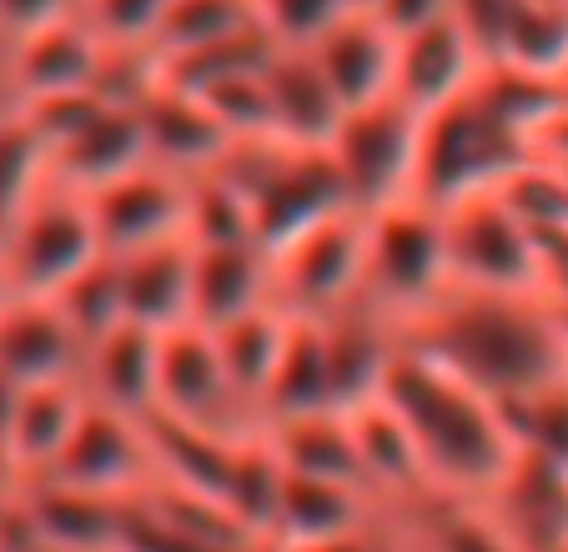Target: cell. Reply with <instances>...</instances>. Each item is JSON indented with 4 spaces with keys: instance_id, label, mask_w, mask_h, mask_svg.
I'll return each mask as SVG.
<instances>
[{
    "instance_id": "cell-16",
    "label": "cell",
    "mask_w": 568,
    "mask_h": 552,
    "mask_svg": "<svg viewBox=\"0 0 568 552\" xmlns=\"http://www.w3.org/2000/svg\"><path fill=\"white\" fill-rule=\"evenodd\" d=\"M87 387L75 382H36L16 387L6 427H0V478L11 482H36L61 462L65 442H71L75 422L87 412Z\"/></svg>"
},
{
    "instance_id": "cell-4",
    "label": "cell",
    "mask_w": 568,
    "mask_h": 552,
    "mask_svg": "<svg viewBox=\"0 0 568 552\" xmlns=\"http://www.w3.org/2000/svg\"><path fill=\"white\" fill-rule=\"evenodd\" d=\"M222 176H232V186L247 196L252 212V236L267 252H282L297 236H307L312 226H322L327 216L353 212L343 186V171L327 156V146H287L277 136L236 141L222 161Z\"/></svg>"
},
{
    "instance_id": "cell-34",
    "label": "cell",
    "mask_w": 568,
    "mask_h": 552,
    "mask_svg": "<svg viewBox=\"0 0 568 552\" xmlns=\"http://www.w3.org/2000/svg\"><path fill=\"white\" fill-rule=\"evenodd\" d=\"M166 11H172V0H81L87 25L111 51H151Z\"/></svg>"
},
{
    "instance_id": "cell-15",
    "label": "cell",
    "mask_w": 568,
    "mask_h": 552,
    "mask_svg": "<svg viewBox=\"0 0 568 552\" xmlns=\"http://www.w3.org/2000/svg\"><path fill=\"white\" fill-rule=\"evenodd\" d=\"M121 508L126 498H106V492H87L51 478L11 488V512L21 518L36 552H116Z\"/></svg>"
},
{
    "instance_id": "cell-25",
    "label": "cell",
    "mask_w": 568,
    "mask_h": 552,
    "mask_svg": "<svg viewBox=\"0 0 568 552\" xmlns=\"http://www.w3.org/2000/svg\"><path fill=\"white\" fill-rule=\"evenodd\" d=\"M377 508H383V502H377L373 492L353 488V482L302 478V472H287V468H282L277 518H272V548H297V542L353 538V532L377 528Z\"/></svg>"
},
{
    "instance_id": "cell-8",
    "label": "cell",
    "mask_w": 568,
    "mask_h": 552,
    "mask_svg": "<svg viewBox=\"0 0 568 552\" xmlns=\"http://www.w3.org/2000/svg\"><path fill=\"white\" fill-rule=\"evenodd\" d=\"M418 141H423V116L413 106H403L397 96H377L367 106L343 111L333 141H327V156L343 171L353 212L367 216L413 196Z\"/></svg>"
},
{
    "instance_id": "cell-30",
    "label": "cell",
    "mask_w": 568,
    "mask_h": 552,
    "mask_svg": "<svg viewBox=\"0 0 568 552\" xmlns=\"http://www.w3.org/2000/svg\"><path fill=\"white\" fill-rule=\"evenodd\" d=\"M408 522L418 552H524L514 532L494 518L488 502L428 498L418 508H408Z\"/></svg>"
},
{
    "instance_id": "cell-7",
    "label": "cell",
    "mask_w": 568,
    "mask_h": 552,
    "mask_svg": "<svg viewBox=\"0 0 568 552\" xmlns=\"http://www.w3.org/2000/svg\"><path fill=\"white\" fill-rule=\"evenodd\" d=\"M443 212L453 287L468 292H544V236L514 212L504 192H473Z\"/></svg>"
},
{
    "instance_id": "cell-39",
    "label": "cell",
    "mask_w": 568,
    "mask_h": 552,
    "mask_svg": "<svg viewBox=\"0 0 568 552\" xmlns=\"http://www.w3.org/2000/svg\"><path fill=\"white\" fill-rule=\"evenodd\" d=\"M377 528L367 532H353V538H327V542H297V548H277V552H367Z\"/></svg>"
},
{
    "instance_id": "cell-40",
    "label": "cell",
    "mask_w": 568,
    "mask_h": 552,
    "mask_svg": "<svg viewBox=\"0 0 568 552\" xmlns=\"http://www.w3.org/2000/svg\"><path fill=\"white\" fill-rule=\"evenodd\" d=\"M367 552H418V548H413V532H403V538H397V532L377 528L373 542H367Z\"/></svg>"
},
{
    "instance_id": "cell-18",
    "label": "cell",
    "mask_w": 568,
    "mask_h": 552,
    "mask_svg": "<svg viewBox=\"0 0 568 552\" xmlns=\"http://www.w3.org/2000/svg\"><path fill=\"white\" fill-rule=\"evenodd\" d=\"M136 111H141V126H146L151 161L182 171V176L212 171L216 161L236 146V136L216 121V111L206 106L196 91H186V85L166 81V75H156V71L141 85Z\"/></svg>"
},
{
    "instance_id": "cell-28",
    "label": "cell",
    "mask_w": 568,
    "mask_h": 552,
    "mask_svg": "<svg viewBox=\"0 0 568 552\" xmlns=\"http://www.w3.org/2000/svg\"><path fill=\"white\" fill-rule=\"evenodd\" d=\"M302 412H343V407H337V387H333V357H327L322 317L287 321L277 372H272L267 397H262V417H267V422L302 417Z\"/></svg>"
},
{
    "instance_id": "cell-5",
    "label": "cell",
    "mask_w": 568,
    "mask_h": 552,
    "mask_svg": "<svg viewBox=\"0 0 568 552\" xmlns=\"http://www.w3.org/2000/svg\"><path fill=\"white\" fill-rule=\"evenodd\" d=\"M453 292L448 272V236L443 212L418 196L367 212V276L363 301L383 311L397 331L413 327L428 307H438Z\"/></svg>"
},
{
    "instance_id": "cell-17",
    "label": "cell",
    "mask_w": 568,
    "mask_h": 552,
    "mask_svg": "<svg viewBox=\"0 0 568 552\" xmlns=\"http://www.w3.org/2000/svg\"><path fill=\"white\" fill-rule=\"evenodd\" d=\"M146 161L151 151L136 101L111 96V91L61 141H51V171L61 181H71V186H81V192H97V186L146 166Z\"/></svg>"
},
{
    "instance_id": "cell-13",
    "label": "cell",
    "mask_w": 568,
    "mask_h": 552,
    "mask_svg": "<svg viewBox=\"0 0 568 552\" xmlns=\"http://www.w3.org/2000/svg\"><path fill=\"white\" fill-rule=\"evenodd\" d=\"M111 65V45L87 25V16L71 11L61 21H45L26 35L6 41V85H11V106L55 91H87L101 85Z\"/></svg>"
},
{
    "instance_id": "cell-32",
    "label": "cell",
    "mask_w": 568,
    "mask_h": 552,
    "mask_svg": "<svg viewBox=\"0 0 568 552\" xmlns=\"http://www.w3.org/2000/svg\"><path fill=\"white\" fill-rule=\"evenodd\" d=\"M247 31H262L257 21V0H172L166 21L156 25V41H151V61H182L192 51L206 45L236 41Z\"/></svg>"
},
{
    "instance_id": "cell-1",
    "label": "cell",
    "mask_w": 568,
    "mask_h": 552,
    "mask_svg": "<svg viewBox=\"0 0 568 552\" xmlns=\"http://www.w3.org/2000/svg\"><path fill=\"white\" fill-rule=\"evenodd\" d=\"M403 341L468 377L508 412L568 387V341L548 292L453 287L438 307L403 327Z\"/></svg>"
},
{
    "instance_id": "cell-3",
    "label": "cell",
    "mask_w": 568,
    "mask_h": 552,
    "mask_svg": "<svg viewBox=\"0 0 568 552\" xmlns=\"http://www.w3.org/2000/svg\"><path fill=\"white\" fill-rule=\"evenodd\" d=\"M538 151L544 146H538L534 131H524L514 116H504L478 81L443 111L423 116L413 196L428 206H453L473 192H494L518 166H528Z\"/></svg>"
},
{
    "instance_id": "cell-35",
    "label": "cell",
    "mask_w": 568,
    "mask_h": 552,
    "mask_svg": "<svg viewBox=\"0 0 568 552\" xmlns=\"http://www.w3.org/2000/svg\"><path fill=\"white\" fill-rule=\"evenodd\" d=\"M347 11H353L347 0H257V21L272 45H312Z\"/></svg>"
},
{
    "instance_id": "cell-41",
    "label": "cell",
    "mask_w": 568,
    "mask_h": 552,
    "mask_svg": "<svg viewBox=\"0 0 568 552\" xmlns=\"http://www.w3.org/2000/svg\"><path fill=\"white\" fill-rule=\"evenodd\" d=\"M16 301V287H11V272H6V256H0V311Z\"/></svg>"
},
{
    "instance_id": "cell-42",
    "label": "cell",
    "mask_w": 568,
    "mask_h": 552,
    "mask_svg": "<svg viewBox=\"0 0 568 552\" xmlns=\"http://www.w3.org/2000/svg\"><path fill=\"white\" fill-rule=\"evenodd\" d=\"M347 6H353V11H377L383 0H347Z\"/></svg>"
},
{
    "instance_id": "cell-38",
    "label": "cell",
    "mask_w": 568,
    "mask_h": 552,
    "mask_svg": "<svg viewBox=\"0 0 568 552\" xmlns=\"http://www.w3.org/2000/svg\"><path fill=\"white\" fill-rule=\"evenodd\" d=\"M544 292H554V297H568V232L564 236H548L544 242Z\"/></svg>"
},
{
    "instance_id": "cell-14",
    "label": "cell",
    "mask_w": 568,
    "mask_h": 552,
    "mask_svg": "<svg viewBox=\"0 0 568 552\" xmlns=\"http://www.w3.org/2000/svg\"><path fill=\"white\" fill-rule=\"evenodd\" d=\"M488 65L483 45L458 16H438V21L418 25V31L397 35V71H393V96L413 106L418 116H433L463 91H473Z\"/></svg>"
},
{
    "instance_id": "cell-37",
    "label": "cell",
    "mask_w": 568,
    "mask_h": 552,
    "mask_svg": "<svg viewBox=\"0 0 568 552\" xmlns=\"http://www.w3.org/2000/svg\"><path fill=\"white\" fill-rule=\"evenodd\" d=\"M453 6L448 0H383V6H377V21L387 25V31H418V25H428V21H438V16H448Z\"/></svg>"
},
{
    "instance_id": "cell-2",
    "label": "cell",
    "mask_w": 568,
    "mask_h": 552,
    "mask_svg": "<svg viewBox=\"0 0 568 552\" xmlns=\"http://www.w3.org/2000/svg\"><path fill=\"white\" fill-rule=\"evenodd\" d=\"M387 407L403 417L413 447L423 457L433 498H468L488 502L494 488L518 462V432L504 402L443 367L438 357L418 351L413 341H397L393 361L377 387Z\"/></svg>"
},
{
    "instance_id": "cell-36",
    "label": "cell",
    "mask_w": 568,
    "mask_h": 552,
    "mask_svg": "<svg viewBox=\"0 0 568 552\" xmlns=\"http://www.w3.org/2000/svg\"><path fill=\"white\" fill-rule=\"evenodd\" d=\"M81 11V0H0V35H26L45 21H61V16Z\"/></svg>"
},
{
    "instance_id": "cell-10",
    "label": "cell",
    "mask_w": 568,
    "mask_h": 552,
    "mask_svg": "<svg viewBox=\"0 0 568 552\" xmlns=\"http://www.w3.org/2000/svg\"><path fill=\"white\" fill-rule=\"evenodd\" d=\"M367 216L337 212L292 246L272 252V297L292 317H333L363 301Z\"/></svg>"
},
{
    "instance_id": "cell-9",
    "label": "cell",
    "mask_w": 568,
    "mask_h": 552,
    "mask_svg": "<svg viewBox=\"0 0 568 552\" xmlns=\"http://www.w3.org/2000/svg\"><path fill=\"white\" fill-rule=\"evenodd\" d=\"M172 422L202 427L216 437H252L267 432L257 402L232 382L216 337L196 321L161 331V382H156V412Z\"/></svg>"
},
{
    "instance_id": "cell-22",
    "label": "cell",
    "mask_w": 568,
    "mask_h": 552,
    "mask_svg": "<svg viewBox=\"0 0 568 552\" xmlns=\"http://www.w3.org/2000/svg\"><path fill=\"white\" fill-rule=\"evenodd\" d=\"M121 282V317L141 321V327L172 331L192 321V262L196 242L192 236H166L141 252L111 256Z\"/></svg>"
},
{
    "instance_id": "cell-33",
    "label": "cell",
    "mask_w": 568,
    "mask_h": 552,
    "mask_svg": "<svg viewBox=\"0 0 568 552\" xmlns=\"http://www.w3.org/2000/svg\"><path fill=\"white\" fill-rule=\"evenodd\" d=\"M45 176H51L45 136L16 106H6L0 111V236H6V226L16 222V212L31 202Z\"/></svg>"
},
{
    "instance_id": "cell-23",
    "label": "cell",
    "mask_w": 568,
    "mask_h": 552,
    "mask_svg": "<svg viewBox=\"0 0 568 552\" xmlns=\"http://www.w3.org/2000/svg\"><path fill=\"white\" fill-rule=\"evenodd\" d=\"M494 518L524 552H548L568 542V468L538 447H518V462L488 498Z\"/></svg>"
},
{
    "instance_id": "cell-29",
    "label": "cell",
    "mask_w": 568,
    "mask_h": 552,
    "mask_svg": "<svg viewBox=\"0 0 568 552\" xmlns=\"http://www.w3.org/2000/svg\"><path fill=\"white\" fill-rule=\"evenodd\" d=\"M267 437L277 447L282 468L302 472V478H327V482H353V488L373 492L363 478V457H357V437L347 412H302L267 422Z\"/></svg>"
},
{
    "instance_id": "cell-11",
    "label": "cell",
    "mask_w": 568,
    "mask_h": 552,
    "mask_svg": "<svg viewBox=\"0 0 568 552\" xmlns=\"http://www.w3.org/2000/svg\"><path fill=\"white\" fill-rule=\"evenodd\" d=\"M45 478L71 482V488H87V492H106V498H136L156 478V452H151L146 417H126L116 407L87 402L61 462Z\"/></svg>"
},
{
    "instance_id": "cell-24",
    "label": "cell",
    "mask_w": 568,
    "mask_h": 552,
    "mask_svg": "<svg viewBox=\"0 0 568 552\" xmlns=\"http://www.w3.org/2000/svg\"><path fill=\"white\" fill-rule=\"evenodd\" d=\"M272 297V252L257 242H206L192 262V321L226 327L267 307Z\"/></svg>"
},
{
    "instance_id": "cell-27",
    "label": "cell",
    "mask_w": 568,
    "mask_h": 552,
    "mask_svg": "<svg viewBox=\"0 0 568 552\" xmlns=\"http://www.w3.org/2000/svg\"><path fill=\"white\" fill-rule=\"evenodd\" d=\"M267 96H272V136L287 146H327L343 121V101L327 85L302 45H277L267 61Z\"/></svg>"
},
{
    "instance_id": "cell-31",
    "label": "cell",
    "mask_w": 568,
    "mask_h": 552,
    "mask_svg": "<svg viewBox=\"0 0 568 552\" xmlns=\"http://www.w3.org/2000/svg\"><path fill=\"white\" fill-rule=\"evenodd\" d=\"M287 321H292V311H282L277 301H267V307L226 321V327H206L216 337V351H222L232 382L257 402V412H262V397H267L272 372H277L282 341H287ZM262 422H267V417H262Z\"/></svg>"
},
{
    "instance_id": "cell-12",
    "label": "cell",
    "mask_w": 568,
    "mask_h": 552,
    "mask_svg": "<svg viewBox=\"0 0 568 552\" xmlns=\"http://www.w3.org/2000/svg\"><path fill=\"white\" fill-rule=\"evenodd\" d=\"M91 212H97V232H101V252L106 256H126L141 252L151 242L166 236H186V212H192V176L172 166H146L126 171V176L97 186Z\"/></svg>"
},
{
    "instance_id": "cell-21",
    "label": "cell",
    "mask_w": 568,
    "mask_h": 552,
    "mask_svg": "<svg viewBox=\"0 0 568 552\" xmlns=\"http://www.w3.org/2000/svg\"><path fill=\"white\" fill-rule=\"evenodd\" d=\"M156 382H161V331L141 321H116L101 337L87 341L81 357V387L91 402L116 407L126 417L156 412Z\"/></svg>"
},
{
    "instance_id": "cell-20",
    "label": "cell",
    "mask_w": 568,
    "mask_h": 552,
    "mask_svg": "<svg viewBox=\"0 0 568 552\" xmlns=\"http://www.w3.org/2000/svg\"><path fill=\"white\" fill-rule=\"evenodd\" d=\"M302 51L317 61L327 85L337 91L343 111L367 106L377 96H393V71H397V31H387L373 11H347L333 21Z\"/></svg>"
},
{
    "instance_id": "cell-43",
    "label": "cell",
    "mask_w": 568,
    "mask_h": 552,
    "mask_svg": "<svg viewBox=\"0 0 568 552\" xmlns=\"http://www.w3.org/2000/svg\"><path fill=\"white\" fill-rule=\"evenodd\" d=\"M548 552H568V542H558V548H548Z\"/></svg>"
},
{
    "instance_id": "cell-19",
    "label": "cell",
    "mask_w": 568,
    "mask_h": 552,
    "mask_svg": "<svg viewBox=\"0 0 568 552\" xmlns=\"http://www.w3.org/2000/svg\"><path fill=\"white\" fill-rule=\"evenodd\" d=\"M87 337L61 311L55 297H16L0 311V377L11 387L81 382Z\"/></svg>"
},
{
    "instance_id": "cell-6",
    "label": "cell",
    "mask_w": 568,
    "mask_h": 552,
    "mask_svg": "<svg viewBox=\"0 0 568 552\" xmlns=\"http://www.w3.org/2000/svg\"><path fill=\"white\" fill-rule=\"evenodd\" d=\"M0 256H6L16 297H61L75 276L106 256L91 196L51 171L6 226Z\"/></svg>"
},
{
    "instance_id": "cell-26",
    "label": "cell",
    "mask_w": 568,
    "mask_h": 552,
    "mask_svg": "<svg viewBox=\"0 0 568 552\" xmlns=\"http://www.w3.org/2000/svg\"><path fill=\"white\" fill-rule=\"evenodd\" d=\"M347 422H353L363 478H367V488H373L377 502H387L393 512H408V508H418V502L433 498L418 447H413L403 417H397L383 397H367V402L347 407Z\"/></svg>"
}]
</instances>
